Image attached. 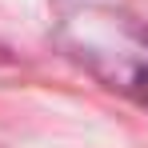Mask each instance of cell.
<instances>
[{
    "label": "cell",
    "mask_w": 148,
    "mask_h": 148,
    "mask_svg": "<svg viewBox=\"0 0 148 148\" xmlns=\"http://www.w3.org/2000/svg\"><path fill=\"white\" fill-rule=\"evenodd\" d=\"M72 48L108 88L148 108V28L140 20L88 8L72 20Z\"/></svg>",
    "instance_id": "obj_1"
}]
</instances>
